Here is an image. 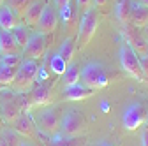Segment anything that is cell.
<instances>
[{"label":"cell","mask_w":148,"mask_h":146,"mask_svg":"<svg viewBox=\"0 0 148 146\" xmlns=\"http://www.w3.org/2000/svg\"><path fill=\"white\" fill-rule=\"evenodd\" d=\"M37 78H39V63L35 60H30V58H23L21 63L18 65L16 78H14V83L11 86L14 88V92L25 93L34 86Z\"/></svg>","instance_id":"obj_1"},{"label":"cell","mask_w":148,"mask_h":146,"mask_svg":"<svg viewBox=\"0 0 148 146\" xmlns=\"http://www.w3.org/2000/svg\"><path fill=\"white\" fill-rule=\"evenodd\" d=\"M79 81L92 88V90H99V88H104L108 85V72H106V67L99 62H90L86 63L83 69H81V76H79Z\"/></svg>","instance_id":"obj_2"},{"label":"cell","mask_w":148,"mask_h":146,"mask_svg":"<svg viewBox=\"0 0 148 146\" xmlns=\"http://www.w3.org/2000/svg\"><path fill=\"white\" fill-rule=\"evenodd\" d=\"M0 111L2 118L7 123H12L21 111H28V102L23 97H18L14 93H2L0 95Z\"/></svg>","instance_id":"obj_3"},{"label":"cell","mask_w":148,"mask_h":146,"mask_svg":"<svg viewBox=\"0 0 148 146\" xmlns=\"http://www.w3.org/2000/svg\"><path fill=\"white\" fill-rule=\"evenodd\" d=\"M99 25V18H97V11L95 9H88L83 12V18L79 21V32H78V44L79 48H86L90 44V41L94 39L95 30Z\"/></svg>","instance_id":"obj_4"},{"label":"cell","mask_w":148,"mask_h":146,"mask_svg":"<svg viewBox=\"0 0 148 146\" xmlns=\"http://www.w3.org/2000/svg\"><path fill=\"white\" fill-rule=\"evenodd\" d=\"M58 130L62 136H79L85 130V118L78 109H67L60 116V127Z\"/></svg>","instance_id":"obj_5"},{"label":"cell","mask_w":148,"mask_h":146,"mask_svg":"<svg viewBox=\"0 0 148 146\" xmlns=\"http://www.w3.org/2000/svg\"><path fill=\"white\" fill-rule=\"evenodd\" d=\"M120 65L122 69L127 72L131 78L134 79H141L143 74H141V58L134 53V49L129 46V44H122L120 46Z\"/></svg>","instance_id":"obj_6"},{"label":"cell","mask_w":148,"mask_h":146,"mask_svg":"<svg viewBox=\"0 0 148 146\" xmlns=\"http://www.w3.org/2000/svg\"><path fill=\"white\" fill-rule=\"evenodd\" d=\"M122 35H123L125 44L131 46L139 58L146 57V53H148V42L143 37V33L139 32V28L132 27L131 23H125V25H122Z\"/></svg>","instance_id":"obj_7"},{"label":"cell","mask_w":148,"mask_h":146,"mask_svg":"<svg viewBox=\"0 0 148 146\" xmlns=\"http://www.w3.org/2000/svg\"><path fill=\"white\" fill-rule=\"evenodd\" d=\"M46 49H48V39L46 35L41 33V32H32L30 33V39L23 49V55L25 58H30V60H41L44 55H46Z\"/></svg>","instance_id":"obj_8"},{"label":"cell","mask_w":148,"mask_h":146,"mask_svg":"<svg viewBox=\"0 0 148 146\" xmlns=\"http://www.w3.org/2000/svg\"><path fill=\"white\" fill-rule=\"evenodd\" d=\"M51 102V85L46 81H35L30 88L28 95V107H39L48 106Z\"/></svg>","instance_id":"obj_9"},{"label":"cell","mask_w":148,"mask_h":146,"mask_svg":"<svg viewBox=\"0 0 148 146\" xmlns=\"http://www.w3.org/2000/svg\"><path fill=\"white\" fill-rule=\"evenodd\" d=\"M145 120H146V109L141 104H131L123 111V116H122L123 127L127 130H138L145 123Z\"/></svg>","instance_id":"obj_10"},{"label":"cell","mask_w":148,"mask_h":146,"mask_svg":"<svg viewBox=\"0 0 148 146\" xmlns=\"http://www.w3.org/2000/svg\"><path fill=\"white\" fill-rule=\"evenodd\" d=\"M35 123H39V129L49 136L57 134L58 132V127H60V115L55 107H46L44 111L39 113Z\"/></svg>","instance_id":"obj_11"},{"label":"cell","mask_w":148,"mask_h":146,"mask_svg":"<svg viewBox=\"0 0 148 146\" xmlns=\"http://www.w3.org/2000/svg\"><path fill=\"white\" fill-rule=\"evenodd\" d=\"M57 27H58V12L48 4L44 7L42 14H41V20H39V23H37L35 30L44 33V35H49V33H53L55 30H57Z\"/></svg>","instance_id":"obj_12"},{"label":"cell","mask_w":148,"mask_h":146,"mask_svg":"<svg viewBox=\"0 0 148 146\" xmlns=\"http://www.w3.org/2000/svg\"><path fill=\"white\" fill-rule=\"evenodd\" d=\"M46 5H48L46 0H34V2L27 7V11L23 12V16H21L23 25H27L28 28L37 27V23H39V20H41V14H42Z\"/></svg>","instance_id":"obj_13"},{"label":"cell","mask_w":148,"mask_h":146,"mask_svg":"<svg viewBox=\"0 0 148 146\" xmlns=\"http://www.w3.org/2000/svg\"><path fill=\"white\" fill-rule=\"evenodd\" d=\"M21 21L20 14H18L12 7H9L7 4H2L0 5V30H7L11 32L12 28H16Z\"/></svg>","instance_id":"obj_14"},{"label":"cell","mask_w":148,"mask_h":146,"mask_svg":"<svg viewBox=\"0 0 148 146\" xmlns=\"http://www.w3.org/2000/svg\"><path fill=\"white\" fill-rule=\"evenodd\" d=\"M94 93H95V90L85 86L81 81L74 83V85H69V86L64 88V97L67 100H85V99H90Z\"/></svg>","instance_id":"obj_15"},{"label":"cell","mask_w":148,"mask_h":146,"mask_svg":"<svg viewBox=\"0 0 148 146\" xmlns=\"http://www.w3.org/2000/svg\"><path fill=\"white\" fill-rule=\"evenodd\" d=\"M12 125H14V130L23 137H34L35 136V123L32 121L28 111H21L18 115V118L12 121Z\"/></svg>","instance_id":"obj_16"},{"label":"cell","mask_w":148,"mask_h":146,"mask_svg":"<svg viewBox=\"0 0 148 146\" xmlns=\"http://www.w3.org/2000/svg\"><path fill=\"white\" fill-rule=\"evenodd\" d=\"M129 23L136 28H143L148 25V7H145L143 4H134L131 7V18H129Z\"/></svg>","instance_id":"obj_17"},{"label":"cell","mask_w":148,"mask_h":146,"mask_svg":"<svg viewBox=\"0 0 148 146\" xmlns=\"http://www.w3.org/2000/svg\"><path fill=\"white\" fill-rule=\"evenodd\" d=\"M21 49L16 44L12 33L7 30H0V57L4 55H20Z\"/></svg>","instance_id":"obj_18"},{"label":"cell","mask_w":148,"mask_h":146,"mask_svg":"<svg viewBox=\"0 0 148 146\" xmlns=\"http://www.w3.org/2000/svg\"><path fill=\"white\" fill-rule=\"evenodd\" d=\"M79 76H81V67H79V63L69 62L67 67H65V70H64V74H62V81H64L65 86H69V85L78 83L79 81Z\"/></svg>","instance_id":"obj_19"},{"label":"cell","mask_w":148,"mask_h":146,"mask_svg":"<svg viewBox=\"0 0 148 146\" xmlns=\"http://www.w3.org/2000/svg\"><path fill=\"white\" fill-rule=\"evenodd\" d=\"M76 49H78L76 41H74L72 37H67V39L60 44L57 55H58V57H60L65 63H69V62H72V57H74V53H76Z\"/></svg>","instance_id":"obj_20"},{"label":"cell","mask_w":148,"mask_h":146,"mask_svg":"<svg viewBox=\"0 0 148 146\" xmlns=\"http://www.w3.org/2000/svg\"><path fill=\"white\" fill-rule=\"evenodd\" d=\"M11 33H12V37H14V41H16V44L20 46V49H21V53H23V49H25V46H27V42H28V39H30V28L27 27V25H23V23H20L16 28H12L11 30Z\"/></svg>","instance_id":"obj_21"},{"label":"cell","mask_w":148,"mask_h":146,"mask_svg":"<svg viewBox=\"0 0 148 146\" xmlns=\"http://www.w3.org/2000/svg\"><path fill=\"white\" fill-rule=\"evenodd\" d=\"M85 144H86L85 137L79 136H57L49 143V146H85Z\"/></svg>","instance_id":"obj_22"},{"label":"cell","mask_w":148,"mask_h":146,"mask_svg":"<svg viewBox=\"0 0 148 146\" xmlns=\"http://www.w3.org/2000/svg\"><path fill=\"white\" fill-rule=\"evenodd\" d=\"M131 7H132V0H116V18L122 25L129 23Z\"/></svg>","instance_id":"obj_23"},{"label":"cell","mask_w":148,"mask_h":146,"mask_svg":"<svg viewBox=\"0 0 148 146\" xmlns=\"http://www.w3.org/2000/svg\"><path fill=\"white\" fill-rule=\"evenodd\" d=\"M18 67H7V65H0V86H11L14 83Z\"/></svg>","instance_id":"obj_24"},{"label":"cell","mask_w":148,"mask_h":146,"mask_svg":"<svg viewBox=\"0 0 148 146\" xmlns=\"http://www.w3.org/2000/svg\"><path fill=\"white\" fill-rule=\"evenodd\" d=\"M46 67L53 72L55 76H62V74H64V70H65V67H67V63L58 57V55H53L51 60L46 63Z\"/></svg>","instance_id":"obj_25"},{"label":"cell","mask_w":148,"mask_h":146,"mask_svg":"<svg viewBox=\"0 0 148 146\" xmlns=\"http://www.w3.org/2000/svg\"><path fill=\"white\" fill-rule=\"evenodd\" d=\"M34 2V0H5V4L9 7H12L18 14H20V18L23 16V12L27 11V7Z\"/></svg>","instance_id":"obj_26"},{"label":"cell","mask_w":148,"mask_h":146,"mask_svg":"<svg viewBox=\"0 0 148 146\" xmlns=\"http://www.w3.org/2000/svg\"><path fill=\"white\" fill-rule=\"evenodd\" d=\"M21 57L20 55H4L0 57V65H7V67H18L21 63Z\"/></svg>","instance_id":"obj_27"},{"label":"cell","mask_w":148,"mask_h":146,"mask_svg":"<svg viewBox=\"0 0 148 146\" xmlns=\"http://www.w3.org/2000/svg\"><path fill=\"white\" fill-rule=\"evenodd\" d=\"M76 4H78V9H81L83 12L88 11L92 7V4H94V0H76Z\"/></svg>","instance_id":"obj_28"},{"label":"cell","mask_w":148,"mask_h":146,"mask_svg":"<svg viewBox=\"0 0 148 146\" xmlns=\"http://www.w3.org/2000/svg\"><path fill=\"white\" fill-rule=\"evenodd\" d=\"M53 4H55V9L60 12L64 7H67V5L71 4V0H53Z\"/></svg>","instance_id":"obj_29"},{"label":"cell","mask_w":148,"mask_h":146,"mask_svg":"<svg viewBox=\"0 0 148 146\" xmlns=\"http://www.w3.org/2000/svg\"><path fill=\"white\" fill-rule=\"evenodd\" d=\"M141 139H143V146H148V129L143 132V136H141Z\"/></svg>","instance_id":"obj_30"},{"label":"cell","mask_w":148,"mask_h":146,"mask_svg":"<svg viewBox=\"0 0 148 146\" xmlns=\"http://www.w3.org/2000/svg\"><path fill=\"white\" fill-rule=\"evenodd\" d=\"M94 4H95L97 7H104V5L108 4V0H94Z\"/></svg>","instance_id":"obj_31"},{"label":"cell","mask_w":148,"mask_h":146,"mask_svg":"<svg viewBox=\"0 0 148 146\" xmlns=\"http://www.w3.org/2000/svg\"><path fill=\"white\" fill-rule=\"evenodd\" d=\"M141 33H143V37H145V39H146V42H148V25H146V27H143Z\"/></svg>","instance_id":"obj_32"},{"label":"cell","mask_w":148,"mask_h":146,"mask_svg":"<svg viewBox=\"0 0 148 146\" xmlns=\"http://www.w3.org/2000/svg\"><path fill=\"white\" fill-rule=\"evenodd\" d=\"M0 146H9V144H7V143H5V141L2 139V137H0Z\"/></svg>","instance_id":"obj_33"},{"label":"cell","mask_w":148,"mask_h":146,"mask_svg":"<svg viewBox=\"0 0 148 146\" xmlns=\"http://www.w3.org/2000/svg\"><path fill=\"white\" fill-rule=\"evenodd\" d=\"M139 4H143L145 7H148V0H139Z\"/></svg>","instance_id":"obj_34"},{"label":"cell","mask_w":148,"mask_h":146,"mask_svg":"<svg viewBox=\"0 0 148 146\" xmlns=\"http://www.w3.org/2000/svg\"><path fill=\"white\" fill-rule=\"evenodd\" d=\"M97 146H111V144H109V143H99Z\"/></svg>","instance_id":"obj_35"},{"label":"cell","mask_w":148,"mask_h":146,"mask_svg":"<svg viewBox=\"0 0 148 146\" xmlns=\"http://www.w3.org/2000/svg\"><path fill=\"white\" fill-rule=\"evenodd\" d=\"M2 120H4V118H2V111H0V123H2Z\"/></svg>","instance_id":"obj_36"},{"label":"cell","mask_w":148,"mask_h":146,"mask_svg":"<svg viewBox=\"0 0 148 146\" xmlns=\"http://www.w3.org/2000/svg\"><path fill=\"white\" fill-rule=\"evenodd\" d=\"M20 146H30V144H25V143H21V144H20Z\"/></svg>","instance_id":"obj_37"},{"label":"cell","mask_w":148,"mask_h":146,"mask_svg":"<svg viewBox=\"0 0 148 146\" xmlns=\"http://www.w3.org/2000/svg\"><path fill=\"white\" fill-rule=\"evenodd\" d=\"M2 4H4V0H0V5H2Z\"/></svg>","instance_id":"obj_38"}]
</instances>
